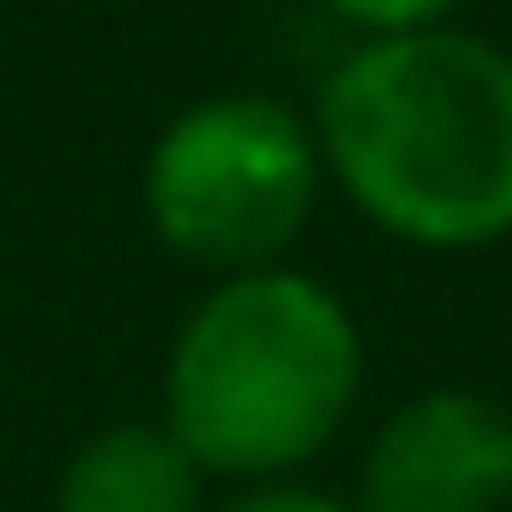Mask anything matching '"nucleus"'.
<instances>
[{"label": "nucleus", "instance_id": "obj_7", "mask_svg": "<svg viewBox=\"0 0 512 512\" xmlns=\"http://www.w3.org/2000/svg\"><path fill=\"white\" fill-rule=\"evenodd\" d=\"M216 512H352V504L328 496V488H304V480H264V488H240Z\"/></svg>", "mask_w": 512, "mask_h": 512}, {"label": "nucleus", "instance_id": "obj_3", "mask_svg": "<svg viewBox=\"0 0 512 512\" xmlns=\"http://www.w3.org/2000/svg\"><path fill=\"white\" fill-rule=\"evenodd\" d=\"M320 184L328 176H320L312 120L280 96L224 88V96L184 104L152 136L136 200H144L152 240L176 264L240 280V272H272L296 248Z\"/></svg>", "mask_w": 512, "mask_h": 512}, {"label": "nucleus", "instance_id": "obj_2", "mask_svg": "<svg viewBox=\"0 0 512 512\" xmlns=\"http://www.w3.org/2000/svg\"><path fill=\"white\" fill-rule=\"evenodd\" d=\"M360 368V320L328 280L296 264L240 272L184 312L160 368V424L208 480H296L344 432Z\"/></svg>", "mask_w": 512, "mask_h": 512}, {"label": "nucleus", "instance_id": "obj_4", "mask_svg": "<svg viewBox=\"0 0 512 512\" xmlns=\"http://www.w3.org/2000/svg\"><path fill=\"white\" fill-rule=\"evenodd\" d=\"M512 504V408L472 384L400 400L360 448L352 512H504Z\"/></svg>", "mask_w": 512, "mask_h": 512}, {"label": "nucleus", "instance_id": "obj_1", "mask_svg": "<svg viewBox=\"0 0 512 512\" xmlns=\"http://www.w3.org/2000/svg\"><path fill=\"white\" fill-rule=\"evenodd\" d=\"M312 144L320 176L408 248L512 240V48L464 24L360 40L320 80Z\"/></svg>", "mask_w": 512, "mask_h": 512}, {"label": "nucleus", "instance_id": "obj_5", "mask_svg": "<svg viewBox=\"0 0 512 512\" xmlns=\"http://www.w3.org/2000/svg\"><path fill=\"white\" fill-rule=\"evenodd\" d=\"M200 488H208V472L152 416V424L88 432L56 472V512H208Z\"/></svg>", "mask_w": 512, "mask_h": 512}, {"label": "nucleus", "instance_id": "obj_6", "mask_svg": "<svg viewBox=\"0 0 512 512\" xmlns=\"http://www.w3.org/2000/svg\"><path fill=\"white\" fill-rule=\"evenodd\" d=\"M328 16H344L360 40H400V32H440L464 16V0H320Z\"/></svg>", "mask_w": 512, "mask_h": 512}]
</instances>
